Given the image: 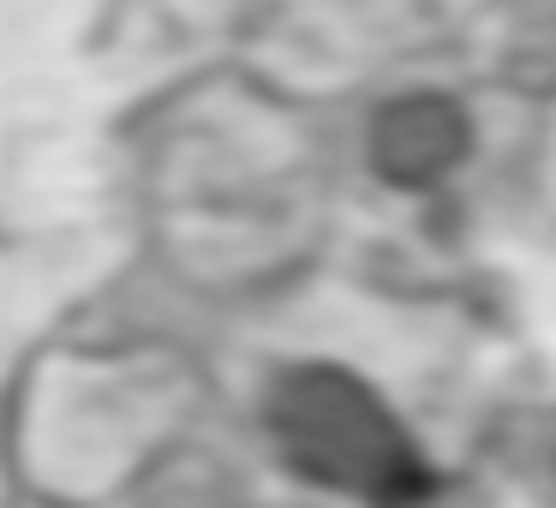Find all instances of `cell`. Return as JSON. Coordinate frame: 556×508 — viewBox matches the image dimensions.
<instances>
[{
  "label": "cell",
  "instance_id": "6da1fadb",
  "mask_svg": "<svg viewBox=\"0 0 556 508\" xmlns=\"http://www.w3.org/2000/svg\"><path fill=\"white\" fill-rule=\"evenodd\" d=\"M269 431L305 479L353 491L377 508H407L431 491V472L419 467L383 401L336 365H305L281 377L269 395Z\"/></svg>",
  "mask_w": 556,
  "mask_h": 508
},
{
  "label": "cell",
  "instance_id": "7a4b0ae2",
  "mask_svg": "<svg viewBox=\"0 0 556 508\" xmlns=\"http://www.w3.org/2000/svg\"><path fill=\"white\" fill-rule=\"evenodd\" d=\"M467 150V126L448 102H401L377 126V168L395 186H431L448 162Z\"/></svg>",
  "mask_w": 556,
  "mask_h": 508
}]
</instances>
